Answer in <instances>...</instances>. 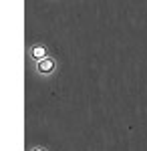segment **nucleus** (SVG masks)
<instances>
[{
	"mask_svg": "<svg viewBox=\"0 0 147 151\" xmlns=\"http://www.w3.org/2000/svg\"><path fill=\"white\" fill-rule=\"evenodd\" d=\"M57 70H58V60L53 57V55H48V57L43 58V60L32 63V73L36 77H40V79H50Z\"/></svg>",
	"mask_w": 147,
	"mask_h": 151,
	"instance_id": "f257e3e1",
	"label": "nucleus"
},
{
	"mask_svg": "<svg viewBox=\"0 0 147 151\" xmlns=\"http://www.w3.org/2000/svg\"><path fill=\"white\" fill-rule=\"evenodd\" d=\"M26 55H28V58H30L32 63H36V60L46 58L50 52H48V47H46L45 42H32L30 47L26 48Z\"/></svg>",
	"mask_w": 147,
	"mask_h": 151,
	"instance_id": "f03ea898",
	"label": "nucleus"
},
{
	"mask_svg": "<svg viewBox=\"0 0 147 151\" xmlns=\"http://www.w3.org/2000/svg\"><path fill=\"white\" fill-rule=\"evenodd\" d=\"M28 151H48V147H45V145H32V147H28Z\"/></svg>",
	"mask_w": 147,
	"mask_h": 151,
	"instance_id": "7ed1b4c3",
	"label": "nucleus"
}]
</instances>
